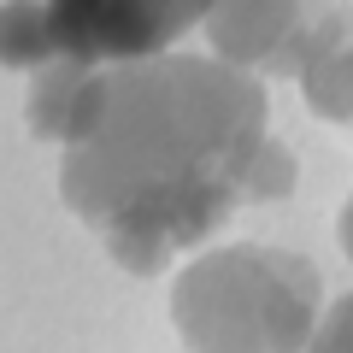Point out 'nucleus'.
<instances>
[{"label": "nucleus", "instance_id": "f257e3e1", "mask_svg": "<svg viewBox=\"0 0 353 353\" xmlns=\"http://www.w3.org/2000/svg\"><path fill=\"white\" fill-rule=\"evenodd\" d=\"M59 194L130 277L201 248L230 212L301 183L271 136L265 83L201 53H136L83 71L59 136Z\"/></svg>", "mask_w": 353, "mask_h": 353}, {"label": "nucleus", "instance_id": "f03ea898", "mask_svg": "<svg viewBox=\"0 0 353 353\" xmlns=\"http://www.w3.org/2000/svg\"><path fill=\"white\" fill-rule=\"evenodd\" d=\"M324 283L306 253L283 248H218L176 277V336L206 353H289L312 341Z\"/></svg>", "mask_w": 353, "mask_h": 353}, {"label": "nucleus", "instance_id": "7ed1b4c3", "mask_svg": "<svg viewBox=\"0 0 353 353\" xmlns=\"http://www.w3.org/2000/svg\"><path fill=\"white\" fill-rule=\"evenodd\" d=\"M212 0H0V65L36 71L48 59H136L189 36Z\"/></svg>", "mask_w": 353, "mask_h": 353}, {"label": "nucleus", "instance_id": "20e7f679", "mask_svg": "<svg viewBox=\"0 0 353 353\" xmlns=\"http://www.w3.org/2000/svg\"><path fill=\"white\" fill-rule=\"evenodd\" d=\"M201 30L224 65L253 77H301L353 36V0H212Z\"/></svg>", "mask_w": 353, "mask_h": 353}, {"label": "nucleus", "instance_id": "39448f33", "mask_svg": "<svg viewBox=\"0 0 353 353\" xmlns=\"http://www.w3.org/2000/svg\"><path fill=\"white\" fill-rule=\"evenodd\" d=\"M83 71H88V59H48V65L30 71V106H24V118H30V130H36L41 141H53V148H59L65 118H71V106H77Z\"/></svg>", "mask_w": 353, "mask_h": 353}, {"label": "nucleus", "instance_id": "423d86ee", "mask_svg": "<svg viewBox=\"0 0 353 353\" xmlns=\"http://www.w3.org/2000/svg\"><path fill=\"white\" fill-rule=\"evenodd\" d=\"M301 94L318 118L330 124H353V36L336 41L324 59H312L301 71Z\"/></svg>", "mask_w": 353, "mask_h": 353}, {"label": "nucleus", "instance_id": "0eeeda50", "mask_svg": "<svg viewBox=\"0 0 353 353\" xmlns=\"http://www.w3.org/2000/svg\"><path fill=\"white\" fill-rule=\"evenodd\" d=\"M306 347H330V353H353V294H341L330 312H318L312 341Z\"/></svg>", "mask_w": 353, "mask_h": 353}, {"label": "nucleus", "instance_id": "6e6552de", "mask_svg": "<svg viewBox=\"0 0 353 353\" xmlns=\"http://www.w3.org/2000/svg\"><path fill=\"white\" fill-rule=\"evenodd\" d=\"M336 236H341V253L353 259V194H347V206H341V224H336Z\"/></svg>", "mask_w": 353, "mask_h": 353}]
</instances>
